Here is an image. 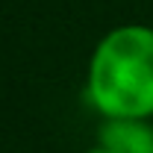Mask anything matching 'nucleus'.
Segmentation results:
<instances>
[{"label": "nucleus", "mask_w": 153, "mask_h": 153, "mask_svg": "<svg viewBox=\"0 0 153 153\" xmlns=\"http://www.w3.org/2000/svg\"><path fill=\"white\" fill-rule=\"evenodd\" d=\"M85 97L100 118H153V27L121 24L97 41Z\"/></svg>", "instance_id": "1"}, {"label": "nucleus", "mask_w": 153, "mask_h": 153, "mask_svg": "<svg viewBox=\"0 0 153 153\" xmlns=\"http://www.w3.org/2000/svg\"><path fill=\"white\" fill-rule=\"evenodd\" d=\"M97 141L115 153H153V118H100Z\"/></svg>", "instance_id": "2"}, {"label": "nucleus", "mask_w": 153, "mask_h": 153, "mask_svg": "<svg viewBox=\"0 0 153 153\" xmlns=\"http://www.w3.org/2000/svg\"><path fill=\"white\" fill-rule=\"evenodd\" d=\"M88 153H115V150H109V147H103L100 141H94V147H91Z\"/></svg>", "instance_id": "3"}]
</instances>
